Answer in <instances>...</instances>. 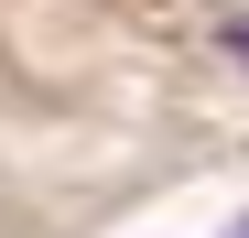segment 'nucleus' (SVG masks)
I'll return each instance as SVG.
<instances>
[{"label": "nucleus", "mask_w": 249, "mask_h": 238, "mask_svg": "<svg viewBox=\"0 0 249 238\" xmlns=\"http://www.w3.org/2000/svg\"><path fill=\"white\" fill-rule=\"evenodd\" d=\"M228 238H249V217H238V227H228Z\"/></svg>", "instance_id": "obj_1"}]
</instances>
